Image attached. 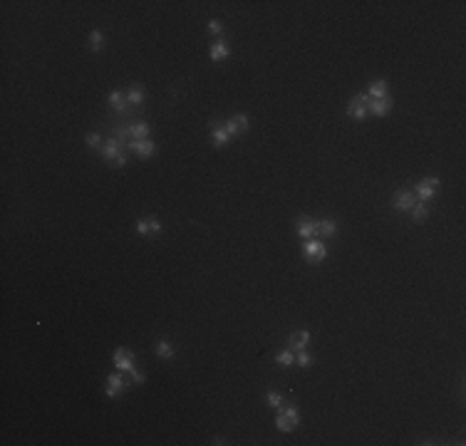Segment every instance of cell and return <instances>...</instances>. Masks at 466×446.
Masks as SVG:
<instances>
[{"instance_id":"15","label":"cell","mask_w":466,"mask_h":446,"mask_svg":"<svg viewBox=\"0 0 466 446\" xmlns=\"http://www.w3.org/2000/svg\"><path fill=\"white\" fill-rule=\"evenodd\" d=\"M338 233V223L325 218V221H318V238H333Z\"/></svg>"},{"instance_id":"6","label":"cell","mask_w":466,"mask_h":446,"mask_svg":"<svg viewBox=\"0 0 466 446\" xmlns=\"http://www.w3.org/2000/svg\"><path fill=\"white\" fill-rule=\"evenodd\" d=\"M114 367H117L119 372H129V369L134 367V352L127 350V347H119V350L114 352Z\"/></svg>"},{"instance_id":"20","label":"cell","mask_w":466,"mask_h":446,"mask_svg":"<svg viewBox=\"0 0 466 446\" xmlns=\"http://www.w3.org/2000/svg\"><path fill=\"white\" fill-rule=\"evenodd\" d=\"M131 136L134 139H146L149 136V124L144 122V119H136L134 126H131Z\"/></svg>"},{"instance_id":"22","label":"cell","mask_w":466,"mask_h":446,"mask_svg":"<svg viewBox=\"0 0 466 446\" xmlns=\"http://www.w3.org/2000/svg\"><path fill=\"white\" fill-rule=\"evenodd\" d=\"M275 362H278L280 367L295 365V355H293V350H283V352H278V355H275Z\"/></svg>"},{"instance_id":"12","label":"cell","mask_w":466,"mask_h":446,"mask_svg":"<svg viewBox=\"0 0 466 446\" xmlns=\"http://www.w3.org/2000/svg\"><path fill=\"white\" fill-rule=\"evenodd\" d=\"M228 52H231V50H228V42H226V40H216L211 45V50H209V57H211L213 62H221V60H226V57H228Z\"/></svg>"},{"instance_id":"8","label":"cell","mask_w":466,"mask_h":446,"mask_svg":"<svg viewBox=\"0 0 466 446\" xmlns=\"http://www.w3.org/2000/svg\"><path fill=\"white\" fill-rule=\"evenodd\" d=\"M162 231V223L154 218V216H144L136 221V233L139 236H149V233H159Z\"/></svg>"},{"instance_id":"1","label":"cell","mask_w":466,"mask_h":446,"mask_svg":"<svg viewBox=\"0 0 466 446\" xmlns=\"http://www.w3.org/2000/svg\"><path fill=\"white\" fill-rule=\"evenodd\" d=\"M302 253H305V258H307L310 263H320V260H325L328 248H325V243H323L320 238H305Z\"/></svg>"},{"instance_id":"10","label":"cell","mask_w":466,"mask_h":446,"mask_svg":"<svg viewBox=\"0 0 466 446\" xmlns=\"http://www.w3.org/2000/svg\"><path fill=\"white\" fill-rule=\"evenodd\" d=\"M119 154H124V152H122V146H119V141L109 136V139H107V141L102 144V157H104L107 162H114V159H117Z\"/></svg>"},{"instance_id":"17","label":"cell","mask_w":466,"mask_h":446,"mask_svg":"<svg viewBox=\"0 0 466 446\" xmlns=\"http://www.w3.org/2000/svg\"><path fill=\"white\" fill-rule=\"evenodd\" d=\"M157 355H159L162 360H174L176 350H174V345H171L167 337H164V340H159V345H157Z\"/></svg>"},{"instance_id":"30","label":"cell","mask_w":466,"mask_h":446,"mask_svg":"<svg viewBox=\"0 0 466 446\" xmlns=\"http://www.w3.org/2000/svg\"><path fill=\"white\" fill-rule=\"evenodd\" d=\"M129 377H131V382H134V384H144V374H141L139 369H134V367H131V369H129Z\"/></svg>"},{"instance_id":"13","label":"cell","mask_w":466,"mask_h":446,"mask_svg":"<svg viewBox=\"0 0 466 446\" xmlns=\"http://www.w3.org/2000/svg\"><path fill=\"white\" fill-rule=\"evenodd\" d=\"M367 109H370L372 114H377V117H382V114H387V112L392 109V97L387 94V97H382V99H372Z\"/></svg>"},{"instance_id":"28","label":"cell","mask_w":466,"mask_h":446,"mask_svg":"<svg viewBox=\"0 0 466 446\" xmlns=\"http://www.w3.org/2000/svg\"><path fill=\"white\" fill-rule=\"evenodd\" d=\"M233 122L238 126V131H246V129H248V117H246V114H236Z\"/></svg>"},{"instance_id":"32","label":"cell","mask_w":466,"mask_h":446,"mask_svg":"<svg viewBox=\"0 0 466 446\" xmlns=\"http://www.w3.org/2000/svg\"><path fill=\"white\" fill-rule=\"evenodd\" d=\"M221 30H223V25H221L218 20H211V23H209V33H211V35H221Z\"/></svg>"},{"instance_id":"27","label":"cell","mask_w":466,"mask_h":446,"mask_svg":"<svg viewBox=\"0 0 466 446\" xmlns=\"http://www.w3.org/2000/svg\"><path fill=\"white\" fill-rule=\"evenodd\" d=\"M280 402H283V397H280L278 392H273V389H270V392L265 394V404H268V406H280Z\"/></svg>"},{"instance_id":"18","label":"cell","mask_w":466,"mask_h":446,"mask_svg":"<svg viewBox=\"0 0 466 446\" xmlns=\"http://www.w3.org/2000/svg\"><path fill=\"white\" fill-rule=\"evenodd\" d=\"M109 104L114 107V112H124L129 104H127V97L122 92H109Z\"/></svg>"},{"instance_id":"24","label":"cell","mask_w":466,"mask_h":446,"mask_svg":"<svg viewBox=\"0 0 466 446\" xmlns=\"http://www.w3.org/2000/svg\"><path fill=\"white\" fill-rule=\"evenodd\" d=\"M412 216H414V221H424V218L429 216V208H426L424 203H414V206H412Z\"/></svg>"},{"instance_id":"4","label":"cell","mask_w":466,"mask_h":446,"mask_svg":"<svg viewBox=\"0 0 466 446\" xmlns=\"http://www.w3.org/2000/svg\"><path fill=\"white\" fill-rule=\"evenodd\" d=\"M297 236L300 238H318V221H313L310 216H300L297 218Z\"/></svg>"},{"instance_id":"3","label":"cell","mask_w":466,"mask_h":446,"mask_svg":"<svg viewBox=\"0 0 466 446\" xmlns=\"http://www.w3.org/2000/svg\"><path fill=\"white\" fill-rule=\"evenodd\" d=\"M436 186H439V179L436 176H426V179H422L419 184H417V196H419V201L426 203L434 199V194H436Z\"/></svg>"},{"instance_id":"29","label":"cell","mask_w":466,"mask_h":446,"mask_svg":"<svg viewBox=\"0 0 466 446\" xmlns=\"http://www.w3.org/2000/svg\"><path fill=\"white\" fill-rule=\"evenodd\" d=\"M283 414H285V416H290V419H293L295 424L300 421V411H297V406H295V404L288 406V409H283Z\"/></svg>"},{"instance_id":"2","label":"cell","mask_w":466,"mask_h":446,"mask_svg":"<svg viewBox=\"0 0 466 446\" xmlns=\"http://www.w3.org/2000/svg\"><path fill=\"white\" fill-rule=\"evenodd\" d=\"M370 102H372V99H370L367 94H357V97H352V99H350V104H347V114H350L352 119L362 122V119L370 114V109H367V107H370Z\"/></svg>"},{"instance_id":"31","label":"cell","mask_w":466,"mask_h":446,"mask_svg":"<svg viewBox=\"0 0 466 446\" xmlns=\"http://www.w3.org/2000/svg\"><path fill=\"white\" fill-rule=\"evenodd\" d=\"M223 126H226V131H228V136H236V134H241V131H238V126H236V122H233V119H228V122H223Z\"/></svg>"},{"instance_id":"21","label":"cell","mask_w":466,"mask_h":446,"mask_svg":"<svg viewBox=\"0 0 466 446\" xmlns=\"http://www.w3.org/2000/svg\"><path fill=\"white\" fill-rule=\"evenodd\" d=\"M275 426H278L280 431H293V429H295L297 424L293 421V419H290V416H285V414L280 411V414L275 416Z\"/></svg>"},{"instance_id":"7","label":"cell","mask_w":466,"mask_h":446,"mask_svg":"<svg viewBox=\"0 0 466 446\" xmlns=\"http://www.w3.org/2000/svg\"><path fill=\"white\" fill-rule=\"evenodd\" d=\"M131 154H136V157H141V159H149L151 154H157V144H154L151 139H134Z\"/></svg>"},{"instance_id":"14","label":"cell","mask_w":466,"mask_h":446,"mask_svg":"<svg viewBox=\"0 0 466 446\" xmlns=\"http://www.w3.org/2000/svg\"><path fill=\"white\" fill-rule=\"evenodd\" d=\"M228 131H226V126H223V122L221 124H213V129H211V141H213V146H226L228 144Z\"/></svg>"},{"instance_id":"11","label":"cell","mask_w":466,"mask_h":446,"mask_svg":"<svg viewBox=\"0 0 466 446\" xmlns=\"http://www.w3.org/2000/svg\"><path fill=\"white\" fill-rule=\"evenodd\" d=\"M307 342H310V332H307V330H297V332H293V335L288 337V345H290V350H295V352L305 350Z\"/></svg>"},{"instance_id":"25","label":"cell","mask_w":466,"mask_h":446,"mask_svg":"<svg viewBox=\"0 0 466 446\" xmlns=\"http://www.w3.org/2000/svg\"><path fill=\"white\" fill-rule=\"evenodd\" d=\"M295 365H297V367H302V369H307V367L313 365V357H310V355H307L305 350H300V352L295 355Z\"/></svg>"},{"instance_id":"9","label":"cell","mask_w":466,"mask_h":446,"mask_svg":"<svg viewBox=\"0 0 466 446\" xmlns=\"http://www.w3.org/2000/svg\"><path fill=\"white\" fill-rule=\"evenodd\" d=\"M414 203H417V196H414L412 191H399V194L394 196V208H397V211H412Z\"/></svg>"},{"instance_id":"5","label":"cell","mask_w":466,"mask_h":446,"mask_svg":"<svg viewBox=\"0 0 466 446\" xmlns=\"http://www.w3.org/2000/svg\"><path fill=\"white\" fill-rule=\"evenodd\" d=\"M124 377H122V372L117 369V372H112L109 377H107V397H112V399H117L119 394H122V389H124Z\"/></svg>"},{"instance_id":"26","label":"cell","mask_w":466,"mask_h":446,"mask_svg":"<svg viewBox=\"0 0 466 446\" xmlns=\"http://www.w3.org/2000/svg\"><path fill=\"white\" fill-rule=\"evenodd\" d=\"M102 144H104V141H102V136H99L97 131H89V134H87V146H89V149H102Z\"/></svg>"},{"instance_id":"23","label":"cell","mask_w":466,"mask_h":446,"mask_svg":"<svg viewBox=\"0 0 466 446\" xmlns=\"http://www.w3.org/2000/svg\"><path fill=\"white\" fill-rule=\"evenodd\" d=\"M102 42H104V38H102L99 30H92V33H89V50H92V52H99V50L104 47Z\"/></svg>"},{"instance_id":"16","label":"cell","mask_w":466,"mask_h":446,"mask_svg":"<svg viewBox=\"0 0 466 446\" xmlns=\"http://www.w3.org/2000/svg\"><path fill=\"white\" fill-rule=\"evenodd\" d=\"M389 94V89H387V82L384 80H375L372 82V87H370V99H382V97H387Z\"/></svg>"},{"instance_id":"19","label":"cell","mask_w":466,"mask_h":446,"mask_svg":"<svg viewBox=\"0 0 466 446\" xmlns=\"http://www.w3.org/2000/svg\"><path fill=\"white\" fill-rule=\"evenodd\" d=\"M141 102H144V89H141L139 84H134V87L129 89V94H127V104L141 107Z\"/></svg>"}]
</instances>
